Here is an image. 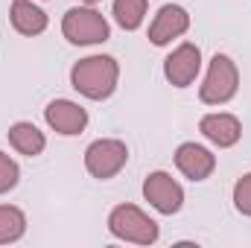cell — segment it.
I'll list each match as a JSON object with an SVG mask.
<instances>
[{
	"mask_svg": "<svg viewBox=\"0 0 251 248\" xmlns=\"http://www.w3.org/2000/svg\"><path fill=\"white\" fill-rule=\"evenodd\" d=\"M117 79L120 67L111 56H88L70 70V85L88 99H108L117 88Z\"/></svg>",
	"mask_w": 251,
	"mask_h": 248,
	"instance_id": "obj_1",
	"label": "cell"
},
{
	"mask_svg": "<svg viewBox=\"0 0 251 248\" xmlns=\"http://www.w3.org/2000/svg\"><path fill=\"white\" fill-rule=\"evenodd\" d=\"M108 231L126 240V243H137V246H152L158 240V222L149 219L140 207L134 204H117L108 216Z\"/></svg>",
	"mask_w": 251,
	"mask_h": 248,
	"instance_id": "obj_2",
	"label": "cell"
},
{
	"mask_svg": "<svg viewBox=\"0 0 251 248\" xmlns=\"http://www.w3.org/2000/svg\"><path fill=\"white\" fill-rule=\"evenodd\" d=\"M237 88H240L237 64L231 62L228 56L216 53V56L210 59V70H207L204 85H201V91H199L201 102H204V105H225L228 99H234Z\"/></svg>",
	"mask_w": 251,
	"mask_h": 248,
	"instance_id": "obj_3",
	"label": "cell"
},
{
	"mask_svg": "<svg viewBox=\"0 0 251 248\" xmlns=\"http://www.w3.org/2000/svg\"><path fill=\"white\" fill-rule=\"evenodd\" d=\"M62 32L70 44H100L108 38V21L97 9H70L64 12Z\"/></svg>",
	"mask_w": 251,
	"mask_h": 248,
	"instance_id": "obj_4",
	"label": "cell"
},
{
	"mask_svg": "<svg viewBox=\"0 0 251 248\" xmlns=\"http://www.w3.org/2000/svg\"><path fill=\"white\" fill-rule=\"evenodd\" d=\"M128 161V149H126L123 140H94L88 149H85V170L105 181V178H114Z\"/></svg>",
	"mask_w": 251,
	"mask_h": 248,
	"instance_id": "obj_5",
	"label": "cell"
},
{
	"mask_svg": "<svg viewBox=\"0 0 251 248\" xmlns=\"http://www.w3.org/2000/svg\"><path fill=\"white\" fill-rule=\"evenodd\" d=\"M143 196H146V201H149L158 213H167V216L178 213L181 204H184V190H181V184H178L173 175H167V173H152V175H146V181H143Z\"/></svg>",
	"mask_w": 251,
	"mask_h": 248,
	"instance_id": "obj_6",
	"label": "cell"
},
{
	"mask_svg": "<svg viewBox=\"0 0 251 248\" xmlns=\"http://www.w3.org/2000/svg\"><path fill=\"white\" fill-rule=\"evenodd\" d=\"M187 29H190L187 9H181V6H176V3H167V6L158 9L155 21H152V26H149V41H152L155 47H164V44H170L173 38L184 35Z\"/></svg>",
	"mask_w": 251,
	"mask_h": 248,
	"instance_id": "obj_7",
	"label": "cell"
},
{
	"mask_svg": "<svg viewBox=\"0 0 251 248\" xmlns=\"http://www.w3.org/2000/svg\"><path fill=\"white\" fill-rule=\"evenodd\" d=\"M199 67H201V50L196 44H181L176 47L167 62H164V76L176 85V88H187L190 82L199 76Z\"/></svg>",
	"mask_w": 251,
	"mask_h": 248,
	"instance_id": "obj_8",
	"label": "cell"
},
{
	"mask_svg": "<svg viewBox=\"0 0 251 248\" xmlns=\"http://www.w3.org/2000/svg\"><path fill=\"white\" fill-rule=\"evenodd\" d=\"M44 120L50 128H56L59 134H79V131H85V125H88V111L82 108V105H76V102H70V99H53L47 108H44Z\"/></svg>",
	"mask_w": 251,
	"mask_h": 248,
	"instance_id": "obj_9",
	"label": "cell"
},
{
	"mask_svg": "<svg viewBox=\"0 0 251 248\" xmlns=\"http://www.w3.org/2000/svg\"><path fill=\"white\" fill-rule=\"evenodd\" d=\"M176 167L190 181H204L216 170V158L210 155V149H204L199 143H181L176 149Z\"/></svg>",
	"mask_w": 251,
	"mask_h": 248,
	"instance_id": "obj_10",
	"label": "cell"
},
{
	"mask_svg": "<svg viewBox=\"0 0 251 248\" xmlns=\"http://www.w3.org/2000/svg\"><path fill=\"white\" fill-rule=\"evenodd\" d=\"M199 131H201L210 143H216L219 149H228V146H234V143L240 140L243 125H240V120H237L234 114H207V117H201Z\"/></svg>",
	"mask_w": 251,
	"mask_h": 248,
	"instance_id": "obj_11",
	"label": "cell"
},
{
	"mask_svg": "<svg viewBox=\"0 0 251 248\" xmlns=\"http://www.w3.org/2000/svg\"><path fill=\"white\" fill-rule=\"evenodd\" d=\"M9 18H12V26L21 35H41L47 29V15L32 0H15Z\"/></svg>",
	"mask_w": 251,
	"mask_h": 248,
	"instance_id": "obj_12",
	"label": "cell"
},
{
	"mask_svg": "<svg viewBox=\"0 0 251 248\" xmlns=\"http://www.w3.org/2000/svg\"><path fill=\"white\" fill-rule=\"evenodd\" d=\"M9 143H12L21 155H26V158L41 155L44 146H47L44 131H38L32 123H15L12 125V128H9Z\"/></svg>",
	"mask_w": 251,
	"mask_h": 248,
	"instance_id": "obj_13",
	"label": "cell"
},
{
	"mask_svg": "<svg viewBox=\"0 0 251 248\" xmlns=\"http://www.w3.org/2000/svg\"><path fill=\"white\" fill-rule=\"evenodd\" d=\"M26 231V216L24 210L12 207V204H0V246L6 243H18Z\"/></svg>",
	"mask_w": 251,
	"mask_h": 248,
	"instance_id": "obj_14",
	"label": "cell"
},
{
	"mask_svg": "<svg viewBox=\"0 0 251 248\" xmlns=\"http://www.w3.org/2000/svg\"><path fill=\"white\" fill-rule=\"evenodd\" d=\"M146 15V0H114V21L123 29H137Z\"/></svg>",
	"mask_w": 251,
	"mask_h": 248,
	"instance_id": "obj_15",
	"label": "cell"
},
{
	"mask_svg": "<svg viewBox=\"0 0 251 248\" xmlns=\"http://www.w3.org/2000/svg\"><path fill=\"white\" fill-rule=\"evenodd\" d=\"M18 178H21L18 164H15L9 155H3V152H0V193H9L12 187L18 184Z\"/></svg>",
	"mask_w": 251,
	"mask_h": 248,
	"instance_id": "obj_16",
	"label": "cell"
},
{
	"mask_svg": "<svg viewBox=\"0 0 251 248\" xmlns=\"http://www.w3.org/2000/svg\"><path fill=\"white\" fill-rule=\"evenodd\" d=\"M234 204H237V210L243 216H251V173L243 175L234 187Z\"/></svg>",
	"mask_w": 251,
	"mask_h": 248,
	"instance_id": "obj_17",
	"label": "cell"
},
{
	"mask_svg": "<svg viewBox=\"0 0 251 248\" xmlns=\"http://www.w3.org/2000/svg\"><path fill=\"white\" fill-rule=\"evenodd\" d=\"M82 3H100V0H82Z\"/></svg>",
	"mask_w": 251,
	"mask_h": 248,
	"instance_id": "obj_18",
	"label": "cell"
}]
</instances>
